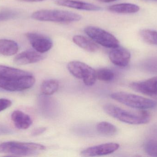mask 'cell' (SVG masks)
<instances>
[{"label": "cell", "mask_w": 157, "mask_h": 157, "mask_svg": "<svg viewBox=\"0 0 157 157\" xmlns=\"http://www.w3.org/2000/svg\"><path fill=\"white\" fill-rule=\"evenodd\" d=\"M142 39L149 44L157 45V31L150 29H144L139 32Z\"/></svg>", "instance_id": "21"}, {"label": "cell", "mask_w": 157, "mask_h": 157, "mask_svg": "<svg viewBox=\"0 0 157 157\" xmlns=\"http://www.w3.org/2000/svg\"><path fill=\"white\" fill-rule=\"evenodd\" d=\"M19 1L27 2H40L46 1V0H19Z\"/></svg>", "instance_id": "28"}, {"label": "cell", "mask_w": 157, "mask_h": 157, "mask_svg": "<svg viewBox=\"0 0 157 157\" xmlns=\"http://www.w3.org/2000/svg\"><path fill=\"white\" fill-rule=\"evenodd\" d=\"M11 120L15 127L20 130L28 129L32 124V119L30 116L20 110L13 112Z\"/></svg>", "instance_id": "14"}, {"label": "cell", "mask_w": 157, "mask_h": 157, "mask_svg": "<svg viewBox=\"0 0 157 157\" xmlns=\"http://www.w3.org/2000/svg\"><path fill=\"white\" fill-rule=\"evenodd\" d=\"M98 1L99 2H102L109 3L114 2L117 0H98Z\"/></svg>", "instance_id": "29"}, {"label": "cell", "mask_w": 157, "mask_h": 157, "mask_svg": "<svg viewBox=\"0 0 157 157\" xmlns=\"http://www.w3.org/2000/svg\"><path fill=\"white\" fill-rule=\"evenodd\" d=\"M11 133V131L10 129L0 125V135H7Z\"/></svg>", "instance_id": "27"}, {"label": "cell", "mask_w": 157, "mask_h": 157, "mask_svg": "<svg viewBox=\"0 0 157 157\" xmlns=\"http://www.w3.org/2000/svg\"><path fill=\"white\" fill-rule=\"evenodd\" d=\"M103 109L113 118L128 124H145L150 121V114L144 110L137 112L129 111L109 104L105 105Z\"/></svg>", "instance_id": "1"}, {"label": "cell", "mask_w": 157, "mask_h": 157, "mask_svg": "<svg viewBox=\"0 0 157 157\" xmlns=\"http://www.w3.org/2000/svg\"><path fill=\"white\" fill-rule=\"evenodd\" d=\"M55 3L61 6L85 11H98L101 9L100 6L92 4L73 0H56Z\"/></svg>", "instance_id": "13"}, {"label": "cell", "mask_w": 157, "mask_h": 157, "mask_svg": "<svg viewBox=\"0 0 157 157\" xmlns=\"http://www.w3.org/2000/svg\"><path fill=\"white\" fill-rule=\"evenodd\" d=\"M120 145L116 143H108L88 147L81 152L85 157L100 156L110 155L117 151Z\"/></svg>", "instance_id": "10"}, {"label": "cell", "mask_w": 157, "mask_h": 157, "mask_svg": "<svg viewBox=\"0 0 157 157\" xmlns=\"http://www.w3.org/2000/svg\"><path fill=\"white\" fill-rule=\"evenodd\" d=\"M156 1H157V0H156Z\"/></svg>", "instance_id": "31"}, {"label": "cell", "mask_w": 157, "mask_h": 157, "mask_svg": "<svg viewBox=\"0 0 157 157\" xmlns=\"http://www.w3.org/2000/svg\"><path fill=\"white\" fill-rule=\"evenodd\" d=\"M109 58L111 61L116 66L125 67L130 62L131 53L127 49L119 46L113 48L110 52Z\"/></svg>", "instance_id": "11"}, {"label": "cell", "mask_w": 157, "mask_h": 157, "mask_svg": "<svg viewBox=\"0 0 157 157\" xmlns=\"http://www.w3.org/2000/svg\"><path fill=\"white\" fill-rule=\"evenodd\" d=\"M46 147L40 144L10 141L0 143V153L18 156H29L38 155Z\"/></svg>", "instance_id": "2"}, {"label": "cell", "mask_w": 157, "mask_h": 157, "mask_svg": "<svg viewBox=\"0 0 157 157\" xmlns=\"http://www.w3.org/2000/svg\"><path fill=\"white\" fill-rule=\"evenodd\" d=\"M111 97L114 100L133 108L147 109L157 105V102L153 100L126 92H115L111 95Z\"/></svg>", "instance_id": "4"}, {"label": "cell", "mask_w": 157, "mask_h": 157, "mask_svg": "<svg viewBox=\"0 0 157 157\" xmlns=\"http://www.w3.org/2000/svg\"><path fill=\"white\" fill-rule=\"evenodd\" d=\"M18 51V46L11 40L0 39V54L10 56L15 55Z\"/></svg>", "instance_id": "16"}, {"label": "cell", "mask_w": 157, "mask_h": 157, "mask_svg": "<svg viewBox=\"0 0 157 157\" xmlns=\"http://www.w3.org/2000/svg\"><path fill=\"white\" fill-rule=\"evenodd\" d=\"M26 36L34 49L40 53L48 51L53 46L52 40L45 35L30 32L27 33Z\"/></svg>", "instance_id": "8"}, {"label": "cell", "mask_w": 157, "mask_h": 157, "mask_svg": "<svg viewBox=\"0 0 157 157\" xmlns=\"http://www.w3.org/2000/svg\"><path fill=\"white\" fill-rule=\"evenodd\" d=\"M46 130L47 129L45 127H39V128H36L32 131L31 135L33 136H37L46 131Z\"/></svg>", "instance_id": "26"}, {"label": "cell", "mask_w": 157, "mask_h": 157, "mask_svg": "<svg viewBox=\"0 0 157 157\" xmlns=\"http://www.w3.org/2000/svg\"><path fill=\"white\" fill-rule=\"evenodd\" d=\"M29 73L24 70L0 65V78L19 77Z\"/></svg>", "instance_id": "18"}, {"label": "cell", "mask_w": 157, "mask_h": 157, "mask_svg": "<svg viewBox=\"0 0 157 157\" xmlns=\"http://www.w3.org/2000/svg\"><path fill=\"white\" fill-rule=\"evenodd\" d=\"M73 41L78 47L89 52H95L99 49L95 42L81 35H75Z\"/></svg>", "instance_id": "15"}, {"label": "cell", "mask_w": 157, "mask_h": 157, "mask_svg": "<svg viewBox=\"0 0 157 157\" xmlns=\"http://www.w3.org/2000/svg\"><path fill=\"white\" fill-rule=\"evenodd\" d=\"M36 79L30 73L19 77L0 78V88L10 92L22 91L33 86Z\"/></svg>", "instance_id": "5"}, {"label": "cell", "mask_w": 157, "mask_h": 157, "mask_svg": "<svg viewBox=\"0 0 157 157\" xmlns=\"http://www.w3.org/2000/svg\"><path fill=\"white\" fill-rule=\"evenodd\" d=\"M97 79L105 82L112 81L114 77V74L110 69L101 68L96 71Z\"/></svg>", "instance_id": "22"}, {"label": "cell", "mask_w": 157, "mask_h": 157, "mask_svg": "<svg viewBox=\"0 0 157 157\" xmlns=\"http://www.w3.org/2000/svg\"><path fill=\"white\" fill-rule=\"evenodd\" d=\"M146 1H150V0H146Z\"/></svg>", "instance_id": "30"}, {"label": "cell", "mask_w": 157, "mask_h": 157, "mask_svg": "<svg viewBox=\"0 0 157 157\" xmlns=\"http://www.w3.org/2000/svg\"><path fill=\"white\" fill-rule=\"evenodd\" d=\"M17 13L12 10H4L0 12V21H6L15 18Z\"/></svg>", "instance_id": "24"}, {"label": "cell", "mask_w": 157, "mask_h": 157, "mask_svg": "<svg viewBox=\"0 0 157 157\" xmlns=\"http://www.w3.org/2000/svg\"><path fill=\"white\" fill-rule=\"evenodd\" d=\"M144 149L149 156L157 157V140L152 139L147 141L145 145Z\"/></svg>", "instance_id": "23"}, {"label": "cell", "mask_w": 157, "mask_h": 157, "mask_svg": "<svg viewBox=\"0 0 157 157\" xmlns=\"http://www.w3.org/2000/svg\"><path fill=\"white\" fill-rule=\"evenodd\" d=\"M84 31L90 38L103 47L113 49L120 46L119 41L113 35L100 28L89 26Z\"/></svg>", "instance_id": "7"}, {"label": "cell", "mask_w": 157, "mask_h": 157, "mask_svg": "<svg viewBox=\"0 0 157 157\" xmlns=\"http://www.w3.org/2000/svg\"><path fill=\"white\" fill-rule=\"evenodd\" d=\"M31 17L35 20L41 21L71 23L79 21L81 19L80 15L70 11L59 10H39L32 14Z\"/></svg>", "instance_id": "3"}, {"label": "cell", "mask_w": 157, "mask_h": 157, "mask_svg": "<svg viewBox=\"0 0 157 157\" xmlns=\"http://www.w3.org/2000/svg\"><path fill=\"white\" fill-rule=\"evenodd\" d=\"M130 87L136 92L157 98V76L144 81L132 82Z\"/></svg>", "instance_id": "9"}, {"label": "cell", "mask_w": 157, "mask_h": 157, "mask_svg": "<svg viewBox=\"0 0 157 157\" xmlns=\"http://www.w3.org/2000/svg\"><path fill=\"white\" fill-rule=\"evenodd\" d=\"M59 88V83L55 79L45 80L40 86V91L43 95L51 96L58 91Z\"/></svg>", "instance_id": "19"}, {"label": "cell", "mask_w": 157, "mask_h": 157, "mask_svg": "<svg viewBox=\"0 0 157 157\" xmlns=\"http://www.w3.org/2000/svg\"><path fill=\"white\" fill-rule=\"evenodd\" d=\"M97 131L100 134L105 136H112L117 132L116 126L107 122H101L97 125Z\"/></svg>", "instance_id": "20"}, {"label": "cell", "mask_w": 157, "mask_h": 157, "mask_svg": "<svg viewBox=\"0 0 157 157\" xmlns=\"http://www.w3.org/2000/svg\"><path fill=\"white\" fill-rule=\"evenodd\" d=\"M44 59V55L36 50H29L19 53L15 57L13 62L17 65L35 63Z\"/></svg>", "instance_id": "12"}, {"label": "cell", "mask_w": 157, "mask_h": 157, "mask_svg": "<svg viewBox=\"0 0 157 157\" xmlns=\"http://www.w3.org/2000/svg\"><path fill=\"white\" fill-rule=\"evenodd\" d=\"M68 69L75 77L82 79L87 86L93 85L97 79L96 71L88 65L78 61H74L68 64Z\"/></svg>", "instance_id": "6"}, {"label": "cell", "mask_w": 157, "mask_h": 157, "mask_svg": "<svg viewBox=\"0 0 157 157\" xmlns=\"http://www.w3.org/2000/svg\"><path fill=\"white\" fill-rule=\"evenodd\" d=\"M12 102L7 99H0V112L8 108L12 105Z\"/></svg>", "instance_id": "25"}, {"label": "cell", "mask_w": 157, "mask_h": 157, "mask_svg": "<svg viewBox=\"0 0 157 157\" xmlns=\"http://www.w3.org/2000/svg\"><path fill=\"white\" fill-rule=\"evenodd\" d=\"M109 11L118 14H134L140 10L136 5L132 3H121L110 6L108 7Z\"/></svg>", "instance_id": "17"}]
</instances>
